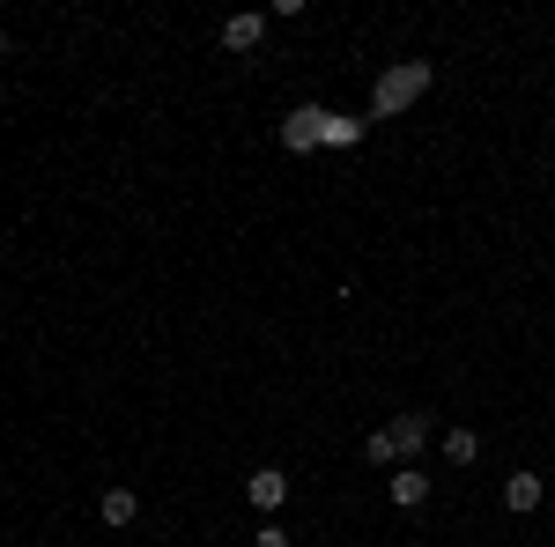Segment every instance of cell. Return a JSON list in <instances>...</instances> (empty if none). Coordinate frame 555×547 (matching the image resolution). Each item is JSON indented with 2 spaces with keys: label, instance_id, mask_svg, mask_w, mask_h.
<instances>
[{
  "label": "cell",
  "instance_id": "6da1fadb",
  "mask_svg": "<svg viewBox=\"0 0 555 547\" xmlns=\"http://www.w3.org/2000/svg\"><path fill=\"white\" fill-rule=\"evenodd\" d=\"M429 82H437V67H429V60H400V67H385L378 89H371V119H392V112H408V104H415Z\"/></svg>",
  "mask_w": 555,
  "mask_h": 547
},
{
  "label": "cell",
  "instance_id": "7a4b0ae2",
  "mask_svg": "<svg viewBox=\"0 0 555 547\" xmlns=\"http://www.w3.org/2000/svg\"><path fill=\"white\" fill-rule=\"evenodd\" d=\"M282 148H289V156H311V148H326V112H319V104H297V112L282 119Z\"/></svg>",
  "mask_w": 555,
  "mask_h": 547
},
{
  "label": "cell",
  "instance_id": "3957f363",
  "mask_svg": "<svg viewBox=\"0 0 555 547\" xmlns=\"http://www.w3.org/2000/svg\"><path fill=\"white\" fill-rule=\"evenodd\" d=\"M245 504H253V510H282V504H289V473H282V466L245 473Z\"/></svg>",
  "mask_w": 555,
  "mask_h": 547
},
{
  "label": "cell",
  "instance_id": "277c9868",
  "mask_svg": "<svg viewBox=\"0 0 555 547\" xmlns=\"http://www.w3.org/2000/svg\"><path fill=\"white\" fill-rule=\"evenodd\" d=\"M385 429H392V444H400V459H415V452L429 444V415H423V407H408V415H392Z\"/></svg>",
  "mask_w": 555,
  "mask_h": 547
},
{
  "label": "cell",
  "instance_id": "5b68a950",
  "mask_svg": "<svg viewBox=\"0 0 555 547\" xmlns=\"http://www.w3.org/2000/svg\"><path fill=\"white\" fill-rule=\"evenodd\" d=\"M259 38H267V15H259V8H245V15L222 23V44H230V52H259Z\"/></svg>",
  "mask_w": 555,
  "mask_h": 547
},
{
  "label": "cell",
  "instance_id": "8992f818",
  "mask_svg": "<svg viewBox=\"0 0 555 547\" xmlns=\"http://www.w3.org/2000/svg\"><path fill=\"white\" fill-rule=\"evenodd\" d=\"M541 496H548V481H541V473H512V481H504V510H518V518H526V510H541Z\"/></svg>",
  "mask_w": 555,
  "mask_h": 547
},
{
  "label": "cell",
  "instance_id": "52a82bcc",
  "mask_svg": "<svg viewBox=\"0 0 555 547\" xmlns=\"http://www.w3.org/2000/svg\"><path fill=\"white\" fill-rule=\"evenodd\" d=\"M96 518H104V525H133V518H141V496H133V489H104Z\"/></svg>",
  "mask_w": 555,
  "mask_h": 547
},
{
  "label": "cell",
  "instance_id": "ba28073f",
  "mask_svg": "<svg viewBox=\"0 0 555 547\" xmlns=\"http://www.w3.org/2000/svg\"><path fill=\"white\" fill-rule=\"evenodd\" d=\"M392 504H400V510H423L429 504V473H415V466H408V473H392Z\"/></svg>",
  "mask_w": 555,
  "mask_h": 547
},
{
  "label": "cell",
  "instance_id": "9c48e42d",
  "mask_svg": "<svg viewBox=\"0 0 555 547\" xmlns=\"http://www.w3.org/2000/svg\"><path fill=\"white\" fill-rule=\"evenodd\" d=\"M444 459L474 466V459H481V437H474V429H444Z\"/></svg>",
  "mask_w": 555,
  "mask_h": 547
},
{
  "label": "cell",
  "instance_id": "30bf717a",
  "mask_svg": "<svg viewBox=\"0 0 555 547\" xmlns=\"http://www.w3.org/2000/svg\"><path fill=\"white\" fill-rule=\"evenodd\" d=\"M363 459H371V466H392V459H400V444H392V429H371V437H363Z\"/></svg>",
  "mask_w": 555,
  "mask_h": 547
},
{
  "label": "cell",
  "instance_id": "8fae6325",
  "mask_svg": "<svg viewBox=\"0 0 555 547\" xmlns=\"http://www.w3.org/2000/svg\"><path fill=\"white\" fill-rule=\"evenodd\" d=\"M356 141H363V127H356V119H334V112H326V148H356Z\"/></svg>",
  "mask_w": 555,
  "mask_h": 547
},
{
  "label": "cell",
  "instance_id": "7c38bea8",
  "mask_svg": "<svg viewBox=\"0 0 555 547\" xmlns=\"http://www.w3.org/2000/svg\"><path fill=\"white\" fill-rule=\"evenodd\" d=\"M253 547H297V541H289V525H259Z\"/></svg>",
  "mask_w": 555,
  "mask_h": 547
},
{
  "label": "cell",
  "instance_id": "4fadbf2b",
  "mask_svg": "<svg viewBox=\"0 0 555 547\" xmlns=\"http://www.w3.org/2000/svg\"><path fill=\"white\" fill-rule=\"evenodd\" d=\"M8 52H15V44H8V30H0V60H8Z\"/></svg>",
  "mask_w": 555,
  "mask_h": 547
}]
</instances>
